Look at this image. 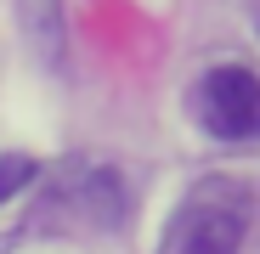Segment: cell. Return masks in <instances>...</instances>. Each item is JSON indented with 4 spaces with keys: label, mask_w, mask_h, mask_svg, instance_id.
I'll return each mask as SVG.
<instances>
[{
    "label": "cell",
    "mask_w": 260,
    "mask_h": 254,
    "mask_svg": "<svg viewBox=\"0 0 260 254\" xmlns=\"http://www.w3.org/2000/svg\"><path fill=\"white\" fill-rule=\"evenodd\" d=\"M243 248V209L226 198V187H198L170 215L158 254H238Z\"/></svg>",
    "instance_id": "1"
},
{
    "label": "cell",
    "mask_w": 260,
    "mask_h": 254,
    "mask_svg": "<svg viewBox=\"0 0 260 254\" xmlns=\"http://www.w3.org/2000/svg\"><path fill=\"white\" fill-rule=\"evenodd\" d=\"M192 119L215 141H254L260 136V79L249 68H209L192 91Z\"/></svg>",
    "instance_id": "2"
},
{
    "label": "cell",
    "mask_w": 260,
    "mask_h": 254,
    "mask_svg": "<svg viewBox=\"0 0 260 254\" xmlns=\"http://www.w3.org/2000/svg\"><path fill=\"white\" fill-rule=\"evenodd\" d=\"M17 23L28 51L40 57V68H62L68 57V17H62V0H17Z\"/></svg>",
    "instance_id": "3"
},
{
    "label": "cell",
    "mask_w": 260,
    "mask_h": 254,
    "mask_svg": "<svg viewBox=\"0 0 260 254\" xmlns=\"http://www.w3.org/2000/svg\"><path fill=\"white\" fill-rule=\"evenodd\" d=\"M28 181H34V158H23V153L0 158V203L17 198V192H28Z\"/></svg>",
    "instance_id": "4"
}]
</instances>
